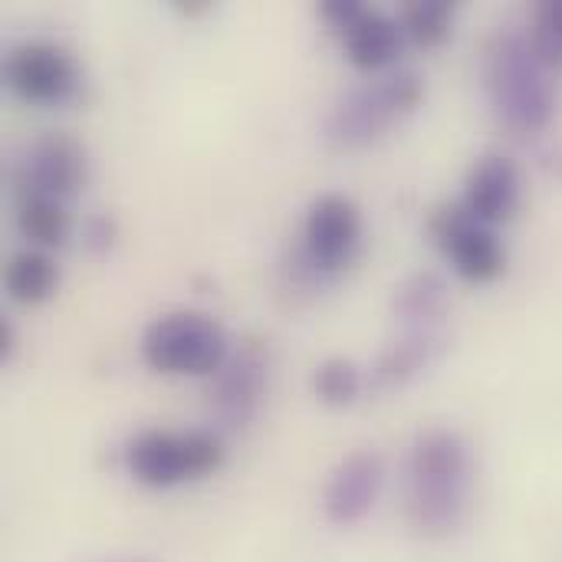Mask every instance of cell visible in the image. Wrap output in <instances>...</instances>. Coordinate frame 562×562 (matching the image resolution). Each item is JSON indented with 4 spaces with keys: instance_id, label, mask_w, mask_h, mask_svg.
I'll return each instance as SVG.
<instances>
[{
    "instance_id": "7c38bea8",
    "label": "cell",
    "mask_w": 562,
    "mask_h": 562,
    "mask_svg": "<svg viewBox=\"0 0 562 562\" xmlns=\"http://www.w3.org/2000/svg\"><path fill=\"white\" fill-rule=\"evenodd\" d=\"M520 168L514 158L507 155H484L471 175H468V188H464V207L468 214H474L484 224H501L507 217H514L517 204H520Z\"/></svg>"
},
{
    "instance_id": "4fadbf2b",
    "label": "cell",
    "mask_w": 562,
    "mask_h": 562,
    "mask_svg": "<svg viewBox=\"0 0 562 562\" xmlns=\"http://www.w3.org/2000/svg\"><path fill=\"white\" fill-rule=\"evenodd\" d=\"M448 349V329H402V336L382 352L379 366L372 369V385L379 392H395L428 372L441 352Z\"/></svg>"
},
{
    "instance_id": "5b68a950",
    "label": "cell",
    "mask_w": 562,
    "mask_h": 562,
    "mask_svg": "<svg viewBox=\"0 0 562 562\" xmlns=\"http://www.w3.org/2000/svg\"><path fill=\"white\" fill-rule=\"evenodd\" d=\"M227 336L207 313L178 310L158 316L142 336V356L165 375H214L227 359Z\"/></svg>"
},
{
    "instance_id": "9a60e30c",
    "label": "cell",
    "mask_w": 562,
    "mask_h": 562,
    "mask_svg": "<svg viewBox=\"0 0 562 562\" xmlns=\"http://www.w3.org/2000/svg\"><path fill=\"white\" fill-rule=\"evenodd\" d=\"M402 26L398 20H392L389 13L382 10H362L359 20L342 33V43H346V53L349 59L359 66V69H385L389 63L398 59L402 53Z\"/></svg>"
},
{
    "instance_id": "8fae6325",
    "label": "cell",
    "mask_w": 562,
    "mask_h": 562,
    "mask_svg": "<svg viewBox=\"0 0 562 562\" xmlns=\"http://www.w3.org/2000/svg\"><path fill=\"white\" fill-rule=\"evenodd\" d=\"M382 484H385V461L379 451H356L342 458L323 487L326 520L336 527L362 524L375 510Z\"/></svg>"
},
{
    "instance_id": "8992f818",
    "label": "cell",
    "mask_w": 562,
    "mask_h": 562,
    "mask_svg": "<svg viewBox=\"0 0 562 562\" xmlns=\"http://www.w3.org/2000/svg\"><path fill=\"white\" fill-rule=\"evenodd\" d=\"M270 375V352L260 339H244L234 352H227L224 366L214 372L207 389V405L221 431L247 428L263 402Z\"/></svg>"
},
{
    "instance_id": "5bb4252c",
    "label": "cell",
    "mask_w": 562,
    "mask_h": 562,
    "mask_svg": "<svg viewBox=\"0 0 562 562\" xmlns=\"http://www.w3.org/2000/svg\"><path fill=\"white\" fill-rule=\"evenodd\" d=\"M395 323L402 329H448L451 316V290L441 273L435 270H418L412 273L398 290H395Z\"/></svg>"
},
{
    "instance_id": "3957f363",
    "label": "cell",
    "mask_w": 562,
    "mask_h": 562,
    "mask_svg": "<svg viewBox=\"0 0 562 562\" xmlns=\"http://www.w3.org/2000/svg\"><path fill=\"white\" fill-rule=\"evenodd\" d=\"M425 99V79L415 69H395L349 89L326 119V142L339 151H359L402 125Z\"/></svg>"
},
{
    "instance_id": "cb8c5ba5",
    "label": "cell",
    "mask_w": 562,
    "mask_h": 562,
    "mask_svg": "<svg viewBox=\"0 0 562 562\" xmlns=\"http://www.w3.org/2000/svg\"><path fill=\"white\" fill-rule=\"evenodd\" d=\"M95 562H158L155 557H115V560H95Z\"/></svg>"
},
{
    "instance_id": "277c9868",
    "label": "cell",
    "mask_w": 562,
    "mask_h": 562,
    "mask_svg": "<svg viewBox=\"0 0 562 562\" xmlns=\"http://www.w3.org/2000/svg\"><path fill=\"white\" fill-rule=\"evenodd\" d=\"M224 464V441L217 431H142L125 448V468L135 484L151 491L204 481Z\"/></svg>"
},
{
    "instance_id": "e0dca14e",
    "label": "cell",
    "mask_w": 562,
    "mask_h": 562,
    "mask_svg": "<svg viewBox=\"0 0 562 562\" xmlns=\"http://www.w3.org/2000/svg\"><path fill=\"white\" fill-rule=\"evenodd\" d=\"M16 227L26 240L40 244V247H59L69 234L66 204L46 201V198H20Z\"/></svg>"
},
{
    "instance_id": "603a6c76",
    "label": "cell",
    "mask_w": 562,
    "mask_h": 562,
    "mask_svg": "<svg viewBox=\"0 0 562 562\" xmlns=\"http://www.w3.org/2000/svg\"><path fill=\"white\" fill-rule=\"evenodd\" d=\"M13 352V326L10 319H0V359H10Z\"/></svg>"
},
{
    "instance_id": "ac0fdd59",
    "label": "cell",
    "mask_w": 562,
    "mask_h": 562,
    "mask_svg": "<svg viewBox=\"0 0 562 562\" xmlns=\"http://www.w3.org/2000/svg\"><path fill=\"white\" fill-rule=\"evenodd\" d=\"M313 392L329 408H349L362 395V372L349 359H326L313 375Z\"/></svg>"
},
{
    "instance_id": "44dd1931",
    "label": "cell",
    "mask_w": 562,
    "mask_h": 562,
    "mask_svg": "<svg viewBox=\"0 0 562 562\" xmlns=\"http://www.w3.org/2000/svg\"><path fill=\"white\" fill-rule=\"evenodd\" d=\"M115 234H119V227H115V221L109 214H92L82 224V244L92 254H109L112 244H115Z\"/></svg>"
},
{
    "instance_id": "52a82bcc",
    "label": "cell",
    "mask_w": 562,
    "mask_h": 562,
    "mask_svg": "<svg viewBox=\"0 0 562 562\" xmlns=\"http://www.w3.org/2000/svg\"><path fill=\"white\" fill-rule=\"evenodd\" d=\"M431 234L451 267L471 283H491L507 270V250L491 224L468 214V207H441L431 217Z\"/></svg>"
},
{
    "instance_id": "7402d4cb",
    "label": "cell",
    "mask_w": 562,
    "mask_h": 562,
    "mask_svg": "<svg viewBox=\"0 0 562 562\" xmlns=\"http://www.w3.org/2000/svg\"><path fill=\"white\" fill-rule=\"evenodd\" d=\"M362 10H366V3H359V0H323V3H319V16H323L339 36L359 20Z\"/></svg>"
},
{
    "instance_id": "7a4b0ae2",
    "label": "cell",
    "mask_w": 562,
    "mask_h": 562,
    "mask_svg": "<svg viewBox=\"0 0 562 562\" xmlns=\"http://www.w3.org/2000/svg\"><path fill=\"white\" fill-rule=\"evenodd\" d=\"M487 92L497 115L520 135H537L553 122V69L520 30H507L494 40L487 53Z\"/></svg>"
},
{
    "instance_id": "ba28073f",
    "label": "cell",
    "mask_w": 562,
    "mask_h": 562,
    "mask_svg": "<svg viewBox=\"0 0 562 562\" xmlns=\"http://www.w3.org/2000/svg\"><path fill=\"white\" fill-rule=\"evenodd\" d=\"M362 240V217L342 194H323L313 201L303 227V263L310 277H329L342 270Z\"/></svg>"
},
{
    "instance_id": "9c48e42d",
    "label": "cell",
    "mask_w": 562,
    "mask_h": 562,
    "mask_svg": "<svg viewBox=\"0 0 562 562\" xmlns=\"http://www.w3.org/2000/svg\"><path fill=\"white\" fill-rule=\"evenodd\" d=\"M3 72H7V86L23 102L63 105L79 92V69L72 56L49 40H30L13 46Z\"/></svg>"
},
{
    "instance_id": "2e32d148",
    "label": "cell",
    "mask_w": 562,
    "mask_h": 562,
    "mask_svg": "<svg viewBox=\"0 0 562 562\" xmlns=\"http://www.w3.org/2000/svg\"><path fill=\"white\" fill-rule=\"evenodd\" d=\"M3 283L7 293L23 303V306H40L56 293L59 283V270L53 263V257H46L43 250H16L7 267H3Z\"/></svg>"
},
{
    "instance_id": "6da1fadb",
    "label": "cell",
    "mask_w": 562,
    "mask_h": 562,
    "mask_svg": "<svg viewBox=\"0 0 562 562\" xmlns=\"http://www.w3.org/2000/svg\"><path fill=\"white\" fill-rule=\"evenodd\" d=\"M474 497L471 445L448 428L422 431L405 461V514L418 537H454Z\"/></svg>"
},
{
    "instance_id": "30bf717a",
    "label": "cell",
    "mask_w": 562,
    "mask_h": 562,
    "mask_svg": "<svg viewBox=\"0 0 562 562\" xmlns=\"http://www.w3.org/2000/svg\"><path fill=\"white\" fill-rule=\"evenodd\" d=\"M86 148L66 132L40 135L20 165V198H46L66 204L86 181Z\"/></svg>"
},
{
    "instance_id": "ffe728a7",
    "label": "cell",
    "mask_w": 562,
    "mask_h": 562,
    "mask_svg": "<svg viewBox=\"0 0 562 562\" xmlns=\"http://www.w3.org/2000/svg\"><path fill=\"white\" fill-rule=\"evenodd\" d=\"M527 36L550 69H562V0H543L537 7L533 30Z\"/></svg>"
},
{
    "instance_id": "d6986e66",
    "label": "cell",
    "mask_w": 562,
    "mask_h": 562,
    "mask_svg": "<svg viewBox=\"0 0 562 562\" xmlns=\"http://www.w3.org/2000/svg\"><path fill=\"white\" fill-rule=\"evenodd\" d=\"M454 23V3L451 0H412L405 10V33L418 46H438L448 40Z\"/></svg>"
}]
</instances>
